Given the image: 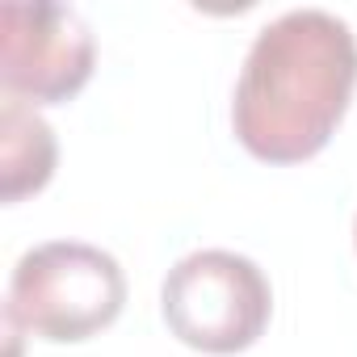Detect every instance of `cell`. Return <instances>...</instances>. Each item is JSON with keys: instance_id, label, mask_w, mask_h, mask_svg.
<instances>
[{"instance_id": "cell-1", "label": "cell", "mask_w": 357, "mask_h": 357, "mask_svg": "<svg viewBox=\"0 0 357 357\" xmlns=\"http://www.w3.org/2000/svg\"><path fill=\"white\" fill-rule=\"evenodd\" d=\"M357 89V34L328 9L265 22L244 55L231 130L261 164H303L328 147Z\"/></svg>"}, {"instance_id": "cell-2", "label": "cell", "mask_w": 357, "mask_h": 357, "mask_svg": "<svg viewBox=\"0 0 357 357\" xmlns=\"http://www.w3.org/2000/svg\"><path fill=\"white\" fill-rule=\"evenodd\" d=\"M126 307V273L114 252L84 240H47L17 257L9 273L5 315L47 340L80 344L105 332Z\"/></svg>"}, {"instance_id": "cell-3", "label": "cell", "mask_w": 357, "mask_h": 357, "mask_svg": "<svg viewBox=\"0 0 357 357\" xmlns=\"http://www.w3.org/2000/svg\"><path fill=\"white\" fill-rule=\"evenodd\" d=\"M160 315L181 344L211 357H231L265 336L273 286L252 257L231 248H198L168 269L160 286Z\"/></svg>"}, {"instance_id": "cell-4", "label": "cell", "mask_w": 357, "mask_h": 357, "mask_svg": "<svg viewBox=\"0 0 357 357\" xmlns=\"http://www.w3.org/2000/svg\"><path fill=\"white\" fill-rule=\"evenodd\" d=\"M97 38L89 22L68 5L0 9V84L26 105H68L93 76Z\"/></svg>"}, {"instance_id": "cell-5", "label": "cell", "mask_w": 357, "mask_h": 357, "mask_svg": "<svg viewBox=\"0 0 357 357\" xmlns=\"http://www.w3.org/2000/svg\"><path fill=\"white\" fill-rule=\"evenodd\" d=\"M55 164H59V139L51 122L34 105L5 97V105H0V202L17 206L22 198L47 190Z\"/></svg>"}, {"instance_id": "cell-6", "label": "cell", "mask_w": 357, "mask_h": 357, "mask_svg": "<svg viewBox=\"0 0 357 357\" xmlns=\"http://www.w3.org/2000/svg\"><path fill=\"white\" fill-rule=\"evenodd\" d=\"M353 248H357V219H353Z\"/></svg>"}]
</instances>
